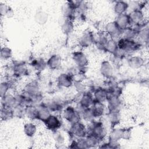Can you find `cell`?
I'll return each mask as SVG.
<instances>
[{
    "label": "cell",
    "mask_w": 149,
    "mask_h": 149,
    "mask_svg": "<svg viewBox=\"0 0 149 149\" xmlns=\"http://www.w3.org/2000/svg\"><path fill=\"white\" fill-rule=\"evenodd\" d=\"M118 47L123 50L126 54H130L137 51L141 46L135 40H130L120 37L117 40Z\"/></svg>",
    "instance_id": "6da1fadb"
},
{
    "label": "cell",
    "mask_w": 149,
    "mask_h": 149,
    "mask_svg": "<svg viewBox=\"0 0 149 149\" xmlns=\"http://www.w3.org/2000/svg\"><path fill=\"white\" fill-rule=\"evenodd\" d=\"M87 133L93 134L101 141L106 136L107 130L102 122H92L91 126L87 129Z\"/></svg>",
    "instance_id": "7a4b0ae2"
},
{
    "label": "cell",
    "mask_w": 149,
    "mask_h": 149,
    "mask_svg": "<svg viewBox=\"0 0 149 149\" xmlns=\"http://www.w3.org/2000/svg\"><path fill=\"white\" fill-rule=\"evenodd\" d=\"M63 117L70 125L80 122L81 119L80 114L75 108L72 106H68L65 108L63 112Z\"/></svg>",
    "instance_id": "3957f363"
},
{
    "label": "cell",
    "mask_w": 149,
    "mask_h": 149,
    "mask_svg": "<svg viewBox=\"0 0 149 149\" xmlns=\"http://www.w3.org/2000/svg\"><path fill=\"white\" fill-rule=\"evenodd\" d=\"M105 32L109 38L118 40L121 37L122 30L119 28L115 21H112L107 23L105 27Z\"/></svg>",
    "instance_id": "277c9868"
},
{
    "label": "cell",
    "mask_w": 149,
    "mask_h": 149,
    "mask_svg": "<svg viewBox=\"0 0 149 149\" xmlns=\"http://www.w3.org/2000/svg\"><path fill=\"white\" fill-rule=\"evenodd\" d=\"M70 132L74 137L83 138L87 134V129L81 121L70 125Z\"/></svg>",
    "instance_id": "5b68a950"
},
{
    "label": "cell",
    "mask_w": 149,
    "mask_h": 149,
    "mask_svg": "<svg viewBox=\"0 0 149 149\" xmlns=\"http://www.w3.org/2000/svg\"><path fill=\"white\" fill-rule=\"evenodd\" d=\"M95 42V37L93 33L90 30H86L83 33L79 39V45L84 48H87Z\"/></svg>",
    "instance_id": "8992f818"
},
{
    "label": "cell",
    "mask_w": 149,
    "mask_h": 149,
    "mask_svg": "<svg viewBox=\"0 0 149 149\" xmlns=\"http://www.w3.org/2000/svg\"><path fill=\"white\" fill-rule=\"evenodd\" d=\"M72 59L79 68H85L88 65V59L82 51H74L72 54Z\"/></svg>",
    "instance_id": "52a82bcc"
},
{
    "label": "cell",
    "mask_w": 149,
    "mask_h": 149,
    "mask_svg": "<svg viewBox=\"0 0 149 149\" xmlns=\"http://www.w3.org/2000/svg\"><path fill=\"white\" fill-rule=\"evenodd\" d=\"M24 93L30 97H37L42 95L38 83L36 81L29 83L24 87Z\"/></svg>",
    "instance_id": "ba28073f"
},
{
    "label": "cell",
    "mask_w": 149,
    "mask_h": 149,
    "mask_svg": "<svg viewBox=\"0 0 149 149\" xmlns=\"http://www.w3.org/2000/svg\"><path fill=\"white\" fill-rule=\"evenodd\" d=\"M57 83L62 87L69 88L73 85L74 78L70 73H62L58 76Z\"/></svg>",
    "instance_id": "9c48e42d"
},
{
    "label": "cell",
    "mask_w": 149,
    "mask_h": 149,
    "mask_svg": "<svg viewBox=\"0 0 149 149\" xmlns=\"http://www.w3.org/2000/svg\"><path fill=\"white\" fill-rule=\"evenodd\" d=\"M45 126L49 130L52 131L58 130L62 125V123L59 118L55 115L51 114V115L44 122Z\"/></svg>",
    "instance_id": "30bf717a"
},
{
    "label": "cell",
    "mask_w": 149,
    "mask_h": 149,
    "mask_svg": "<svg viewBox=\"0 0 149 149\" xmlns=\"http://www.w3.org/2000/svg\"><path fill=\"white\" fill-rule=\"evenodd\" d=\"M130 20L133 25H139L144 23V15L142 9L132 10L129 14Z\"/></svg>",
    "instance_id": "8fae6325"
},
{
    "label": "cell",
    "mask_w": 149,
    "mask_h": 149,
    "mask_svg": "<svg viewBox=\"0 0 149 149\" xmlns=\"http://www.w3.org/2000/svg\"><path fill=\"white\" fill-rule=\"evenodd\" d=\"M100 70L101 74L107 79H111L113 76V67L108 61L104 60L101 63Z\"/></svg>",
    "instance_id": "7c38bea8"
},
{
    "label": "cell",
    "mask_w": 149,
    "mask_h": 149,
    "mask_svg": "<svg viewBox=\"0 0 149 149\" xmlns=\"http://www.w3.org/2000/svg\"><path fill=\"white\" fill-rule=\"evenodd\" d=\"M94 102V98L93 94L89 91H86L85 93L81 94V96L79 100V105L83 108H87L91 107Z\"/></svg>",
    "instance_id": "4fadbf2b"
},
{
    "label": "cell",
    "mask_w": 149,
    "mask_h": 149,
    "mask_svg": "<svg viewBox=\"0 0 149 149\" xmlns=\"http://www.w3.org/2000/svg\"><path fill=\"white\" fill-rule=\"evenodd\" d=\"M136 41L141 46L142 45L147 44L149 41V28L146 25L139 31L136 34Z\"/></svg>",
    "instance_id": "5bb4252c"
},
{
    "label": "cell",
    "mask_w": 149,
    "mask_h": 149,
    "mask_svg": "<svg viewBox=\"0 0 149 149\" xmlns=\"http://www.w3.org/2000/svg\"><path fill=\"white\" fill-rule=\"evenodd\" d=\"M62 12L65 19L73 20V18L74 17V15L76 14V9L73 6L72 2L68 1L63 5Z\"/></svg>",
    "instance_id": "9a60e30c"
},
{
    "label": "cell",
    "mask_w": 149,
    "mask_h": 149,
    "mask_svg": "<svg viewBox=\"0 0 149 149\" xmlns=\"http://www.w3.org/2000/svg\"><path fill=\"white\" fill-rule=\"evenodd\" d=\"M37 119L42 121L43 122L51 115V112L47 107L45 104L41 103L37 105Z\"/></svg>",
    "instance_id": "2e32d148"
},
{
    "label": "cell",
    "mask_w": 149,
    "mask_h": 149,
    "mask_svg": "<svg viewBox=\"0 0 149 149\" xmlns=\"http://www.w3.org/2000/svg\"><path fill=\"white\" fill-rule=\"evenodd\" d=\"M107 101L108 102V110H120L121 106L120 97H118L108 93Z\"/></svg>",
    "instance_id": "e0dca14e"
},
{
    "label": "cell",
    "mask_w": 149,
    "mask_h": 149,
    "mask_svg": "<svg viewBox=\"0 0 149 149\" xmlns=\"http://www.w3.org/2000/svg\"><path fill=\"white\" fill-rule=\"evenodd\" d=\"M119 28L122 30L126 29L132 26L129 15L126 13L117 15L116 19L115 20Z\"/></svg>",
    "instance_id": "ac0fdd59"
},
{
    "label": "cell",
    "mask_w": 149,
    "mask_h": 149,
    "mask_svg": "<svg viewBox=\"0 0 149 149\" xmlns=\"http://www.w3.org/2000/svg\"><path fill=\"white\" fill-rule=\"evenodd\" d=\"M62 65V58L58 54H53L47 61V65L50 69L55 70L58 69Z\"/></svg>",
    "instance_id": "d6986e66"
},
{
    "label": "cell",
    "mask_w": 149,
    "mask_h": 149,
    "mask_svg": "<svg viewBox=\"0 0 149 149\" xmlns=\"http://www.w3.org/2000/svg\"><path fill=\"white\" fill-rule=\"evenodd\" d=\"M145 63L144 59L140 56H132L127 59L128 66L133 69L141 68Z\"/></svg>",
    "instance_id": "ffe728a7"
},
{
    "label": "cell",
    "mask_w": 149,
    "mask_h": 149,
    "mask_svg": "<svg viewBox=\"0 0 149 149\" xmlns=\"http://www.w3.org/2000/svg\"><path fill=\"white\" fill-rule=\"evenodd\" d=\"M13 74L17 77H22L28 74L29 71L26 63L23 62H19L15 63L13 68Z\"/></svg>",
    "instance_id": "44dd1931"
},
{
    "label": "cell",
    "mask_w": 149,
    "mask_h": 149,
    "mask_svg": "<svg viewBox=\"0 0 149 149\" xmlns=\"http://www.w3.org/2000/svg\"><path fill=\"white\" fill-rule=\"evenodd\" d=\"M94 101L104 103L107 101L108 97V91L107 88L98 87L93 92Z\"/></svg>",
    "instance_id": "7402d4cb"
},
{
    "label": "cell",
    "mask_w": 149,
    "mask_h": 149,
    "mask_svg": "<svg viewBox=\"0 0 149 149\" xmlns=\"http://www.w3.org/2000/svg\"><path fill=\"white\" fill-rule=\"evenodd\" d=\"M1 105L12 109L14 108L17 106L15 95L11 94H6L1 97Z\"/></svg>",
    "instance_id": "603a6c76"
},
{
    "label": "cell",
    "mask_w": 149,
    "mask_h": 149,
    "mask_svg": "<svg viewBox=\"0 0 149 149\" xmlns=\"http://www.w3.org/2000/svg\"><path fill=\"white\" fill-rule=\"evenodd\" d=\"M30 65L35 70L38 72H42L47 67V61L42 58L33 59L31 61Z\"/></svg>",
    "instance_id": "cb8c5ba5"
},
{
    "label": "cell",
    "mask_w": 149,
    "mask_h": 149,
    "mask_svg": "<svg viewBox=\"0 0 149 149\" xmlns=\"http://www.w3.org/2000/svg\"><path fill=\"white\" fill-rule=\"evenodd\" d=\"M90 108L95 118L102 116L104 115L105 110V107L104 103L96 101H94Z\"/></svg>",
    "instance_id": "d4e9b609"
},
{
    "label": "cell",
    "mask_w": 149,
    "mask_h": 149,
    "mask_svg": "<svg viewBox=\"0 0 149 149\" xmlns=\"http://www.w3.org/2000/svg\"><path fill=\"white\" fill-rule=\"evenodd\" d=\"M129 8V3L123 1H116L113 6L114 12L117 15H119L126 13L127 10Z\"/></svg>",
    "instance_id": "484cf974"
},
{
    "label": "cell",
    "mask_w": 149,
    "mask_h": 149,
    "mask_svg": "<svg viewBox=\"0 0 149 149\" xmlns=\"http://www.w3.org/2000/svg\"><path fill=\"white\" fill-rule=\"evenodd\" d=\"M74 25L73 23V20L65 19L61 25V30L63 33L65 35L70 34L74 30Z\"/></svg>",
    "instance_id": "4316f807"
},
{
    "label": "cell",
    "mask_w": 149,
    "mask_h": 149,
    "mask_svg": "<svg viewBox=\"0 0 149 149\" xmlns=\"http://www.w3.org/2000/svg\"><path fill=\"white\" fill-rule=\"evenodd\" d=\"M108 119L111 125H117L120 120V110H108Z\"/></svg>",
    "instance_id": "83f0119b"
},
{
    "label": "cell",
    "mask_w": 149,
    "mask_h": 149,
    "mask_svg": "<svg viewBox=\"0 0 149 149\" xmlns=\"http://www.w3.org/2000/svg\"><path fill=\"white\" fill-rule=\"evenodd\" d=\"M117 40L109 38L104 47V50L111 54H113L118 49Z\"/></svg>",
    "instance_id": "f1b7e54d"
},
{
    "label": "cell",
    "mask_w": 149,
    "mask_h": 149,
    "mask_svg": "<svg viewBox=\"0 0 149 149\" xmlns=\"http://www.w3.org/2000/svg\"><path fill=\"white\" fill-rule=\"evenodd\" d=\"M23 132L26 136H27L29 137H32L36 133L37 126L33 123H26L24 125Z\"/></svg>",
    "instance_id": "f546056e"
},
{
    "label": "cell",
    "mask_w": 149,
    "mask_h": 149,
    "mask_svg": "<svg viewBox=\"0 0 149 149\" xmlns=\"http://www.w3.org/2000/svg\"><path fill=\"white\" fill-rule=\"evenodd\" d=\"M25 114L26 116L30 119H37V105L30 104L25 107Z\"/></svg>",
    "instance_id": "4dcf8cb0"
},
{
    "label": "cell",
    "mask_w": 149,
    "mask_h": 149,
    "mask_svg": "<svg viewBox=\"0 0 149 149\" xmlns=\"http://www.w3.org/2000/svg\"><path fill=\"white\" fill-rule=\"evenodd\" d=\"M45 105L51 112H56L59 111L63 108L62 103L61 102V101L55 100L49 101L47 104H45Z\"/></svg>",
    "instance_id": "1f68e13d"
},
{
    "label": "cell",
    "mask_w": 149,
    "mask_h": 149,
    "mask_svg": "<svg viewBox=\"0 0 149 149\" xmlns=\"http://www.w3.org/2000/svg\"><path fill=\"white\" fill-rule=\"evenodd\" d=\"M14 117L13 109L9 108L3 105L1 108V118L2 120L6 121Z\"/></svg>",
    "instance_id": "d6a6232c"
},
{
    "label": "cell",
    "mask_w": 149,
    "mask_h": 149,
    "mask_svg": "<svg viewBox=\"0 0 149 149\" xmlns=\"http://www.w3.org/2000/svg\"><path fill=\"white\" fill-rule=\"evenodd\" d=\"M123 129L120 128H114L111 132L109 136V141L118 142L122 137Z\"/></svg>",
    "instance_id": "836d02e7"
},
{
    "label": "cell",
    "mask_w": 149,
    "mask_h": 149,
    "mask_svg": "<svg viewBox=\"0 0 149 149\" xmlns=\"http://www.w3.org/2000/svg\"><path fill=\"white\" fill-rule=\"evenodd\" d=\"M0 14L1 16H6L8 18L13 17L14 15V12L13 9L5 3H0Z\"/></svg>",
    "instance_id": "e575fe53"
},
{
    "label": "cell",
    "mask_w": 149,
    "mask_h": 149,
    "mask_svg": "<svg viewBox=\"0 0 149 149\" xmlns=\"http://www.w3.org/2000/svg\"><path fill=\"white\" fill-rule=\"evenodd\" d=\"M84 138L88 148L95 147L100 142V140L98 139L90 133H87Z\"/></svg>",
    "instance_id": "d590c367"
},
{
    "label": "cell",
    "mask_w": 149,
    "mask_h": 149,
    "mask_svg": "<svg viewBox=\"0 0 149 149\" xmlns=\"http://www.w3.org/2000/svg\"><path fill=\"white\" fill-rule=\"evenodd\" d=\"M80 115L81 118L87 122H92L95 118L90 107L84 109L80 113Z\"/></svg>",
    "instance_id": "8d00e7d4"
},
{
    "label": "cell",
    "mask_w": 149,
    "mask_h": 149,
    "mask_svg": "<svg viewBox=\"0 0 149 149\" xmlns=\"http://www.w3.org/2000/svg\"><path fill=\"white\" fill-rule=\"evenodd\" d=\"M34 19L38 24H44L47 22L48 15L43 10H39L35 14Z\"/></svg>",
    "instance_id": "74e56055"
},
{
    "label": "cell",
    "mask_w": 149,
    "mask_h": 149,
    "mask_svg": "<svg viewBox=\"0 0 149 149\" xmlns=\"http://www.w3.org/2000/svg\"><path fill=\"white\" fill-rule=\"evenodd\" d=\"M12 56V51L8 47H3L1 49V57L2 59L8 60Z\"/></svg>",
    "instance_id": "f35d334b"
},
{
    "label": "cell",
    "mask_w": 149,
    "mask_h": 149,
    "mask_svg": "<svg viewBox=\"0 0 149 149\" xmlns=\"http://www.w3.org/2000/svg\"><path fill=\"white\" fill-rule=\"evenodd\" d=\"M13 112L14 117H17V118L23 117V116L26 115L25 107L17 105L14 108H13Z\"/></svg>",
    "instance_id": "ab89813d"
},
{
    "label": "cell",
    "mask_w": 149,
    "mask_h": 149,
    "mask_svg": "<svg viewBox=\"0 0 149 149\" xmlns=\"http://www.w3.org/2000/svg\"><path fill=\"white\" fill-rule=\"evenodd\" d=\"M73 86L75 87L76 90L80 94H83L84 93H85L86 91H87L86 90V86L82 83L79 80H74V83H73Z\"/></svg>",
    "instance_id": "60d3db41"
},
{
    "label": "cell",
    "mask_w": 149,
    "mask_h": 149,
    "mask_svg": "<svg viewBox=\"0 0 149 149\" xmlns=\"http://www.w3.org/2000/svg\"><path fill=\"white\" fill-rule=\"evenodd\" d=\"M10 88V84L8 81H2L0 84V95L1 97H2L6 94Z\"/></svg>",
    "instance_id": "b9f144b4"
},
{
    "label": "cell",
    "mask_w": 149,
    "mask_h": 149,
    "mask_svg": "<svg viewBox=\"0 0 149 149\" xmlns=\"http://www.w3.org/2000/svg\"><path fill=\"white\" fill-rule=\"evenodd\" d=\"M53 136L54 140L55 141L56 143H57L58 145H62L65 141V138L57 130L53 132Z\"/></svg>",
    "instance_id": "7bdbcfd3"
},
{
    "label": "cell",
    "mask_w": 149,
    "mask_h": 149,
    "mask_svg": "<svg viewBox=\"0 0 149 149\" xmlns=\"http://www.w3.org/2000/svg\"><path fill=\"white\" fill-rule=\"evenodd\" d=\"M131 137V130L130 129H123L122 139L129 140Z\"/></svg>",
    "instance_id": "ee69618b"
}]
</instances>
